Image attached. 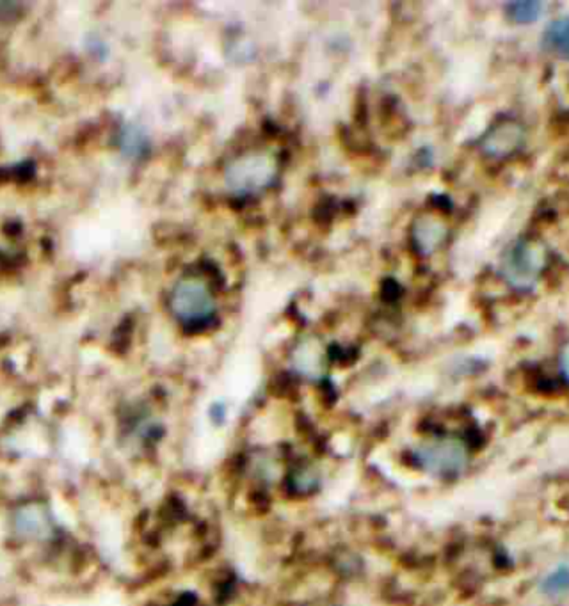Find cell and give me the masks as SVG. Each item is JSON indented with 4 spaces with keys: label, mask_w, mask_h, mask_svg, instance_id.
Here are the masks:
<instances>
[{
    "label": "cell",
    "mask_w": 569,
    "mask_h": 606,
    "mask_svg": "<svg viewBox=\"0 0 569 606\" xmlns=\"http://www.w3.org/2000/svg\"><path fill=\"white\" fill-rule=\"evenodd\" d=\"M280 162L271 150L253 148L233 157L225 168L226 189L237 198H251L273 187Z\"/></svg>",
    "instance_id": "obj_1"
},
{
    "label": "cell",
    "mask_w": 569,
    "mask_h": 606,
    "mask_svg": "<svg viewBox=\"0 0 569 606\" xmlns=\"http://www.w3.org/2000/svg\"><path fill=\"white\" fill-rule=\"evenodd\" d=\"M169 311L182 326L201 329L216 317V297L207 281L200 276H184L175 283L169 294Z\"/></svg>",
    "instance_id": "obj_2"
},
{
    "label": "cell",
    "mask_w": 569,
    "mask_h": 606,
    "mask_svg": "<svg viewBox=\"0 0 569 606\" xmlns=\"http://www.w3.org/2000/svg\"><path fill=\"white\" fill-rule=\"evenodd\" d=\"M545 265V246L537 240L523 239L507 248L500 262V272L511 287L525 292L536 287Z\"/></svg>",
    "instance_id": "obj_3"
},
{
    "label": "cell",
    "mask_w": 569,
    "mask_h": 606,
    "mask_svg": "<svg viewBox=\"0 0 569 606\" xmlns=\"http://www.w3.org/2000/svg\"><path fill=\"white\" fill-rule=\"evenodd\" d=\"M470 454L459 438H436L417 448V461L436 477H454L465 470Z\"/></svg>",
    "instance_id": "obj_4"
},
{
    "label": "cell",
    "mask_w": 569,
    "mask_h": 606,
    "mask_svg": "<svg viewBox=\"0 0 569 606\" xmlns=\"http://www.w3.org/2000/svg\"><path fill=\"white\" fill-rule=\"evenodd\" d=\"M449 237V226L434 214H422L415 219L411 228V240L420 255L436 253Z\"/></svg>",
    "instance_id": "obj_5"
},
{
    "label": "cell",
    "mask_w": 569,
    "mask_h": 606,
    "mask_svg": "<svg viewBox=\"0 0 569 606\" xmlns=\"http://www.w3.org/2000/svg\"><path fill=\"white\" fill-rule=\"evenodd\" d=\"M523 143V128L516 121H502L497 127L491 128L488 134L482 139V152L495 157V159H504L511 153L516 152Z\"/></svg>",
    "instance_id": "obj_6"
},
{
    "label": "cell",
    "mask_w": 569,
    "mask_h": 606,
    "mask_svg": "<svg viewBox=\"0 0 569 606\" xmlns=\"http://www.w3.org/2000/svg\"><path fill=\"white\" fill-rule=\"evenodd\" d=\"M297 372L306 375H319L326 365V351L317 338L308 336L303 342H299L292 354Z\"/></svg>",
    "instance_id": "obj_7"
},
{
    "label": "cell",
    "mask_w": 569,
    "mask_h": 606,
    "mask_svg": "<svg viewBox=\"0 0 569 606\" xmlns=\"http://www.w3.org/2000/svg\"><path fill=\"white\" fill-rule=\"evenodd\" d=\"M541 43L553 56L569 59V15L553 20L543 32Z\"/></svg>",
    "instance_id": "obj_8"
},
{
    "label": "cell",
    "mask_w": 569,
    "mask_h": 606,
    "mask_svg": "<svg viewBox=\"0 0 569 606\" xmlns=\"http://www.w3.org/2000/svg\"><path fill=\"white\" fill-rule=\"evenodd\" d=\"M541 592L552 598H559L569 592V566L561 564V566L552 569L548 575L541 580Z\"/></svg>",
    "instance_id": "obj_9"
},
{
    "label": "cell",
    "mask_w": 569,
    "mask_h": 606,
    "mask_svg": "<svg viewBox=\"0 0 569 606\" xmlns=\"http://www.w3.org/2000/svg\"><path fill=\"white\" fill-rule=\"evenodd\" d=\"M120 148L129 157H141L148 148L145 132L137 127H125L120 134Z\"/></svg>",
    "instance_id": "obj_10"
},
{
    "label": "cell",
    "mask_w": 569,
    "mask_h": 606,
    "mask_svg": "<svg viewBox=\"0 0 569 606\" xmlns=\"http://www.w3.org/2000/svg\"><path fill=\"white\" fill-rule=\"evenodd\" d=\"M543 4L541 2H534V0H525V2H513L507 6V13L509 18L518 22V24H530L537 20L541 13H543Z\"/></svg>",
    "instance_id": "obj_11"
},
{
    "label": "cell",
    "mask_w": 569,
    "mask_h": 606,
    "mask_svg": "<svg viewBox=\"0 0 569 606\" xmlns=\"http://www.w3.org/2000/svg\"><path fill=\"white\" fill-rule=\"evenodd\" d=\"M561 372L569 383V343L561 354Z\"/></svg>",
    "instance_id": "obj_12"
}]
</instances>
